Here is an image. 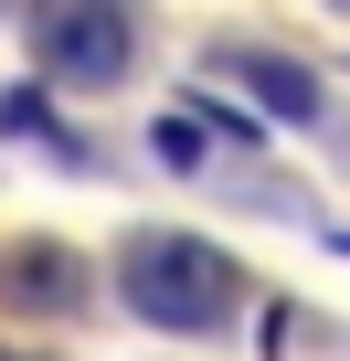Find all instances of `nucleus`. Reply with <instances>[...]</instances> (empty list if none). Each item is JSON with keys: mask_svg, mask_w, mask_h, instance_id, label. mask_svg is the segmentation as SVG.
I'll return each instance as SVG.
<instances>
[{"mask_svg": "<svg viewBox=\"0 0 350 361\" xmlns=\"http://www.w3.org/2000/svg\"><path fill=\"white\" fill-rule=\"evenodd\" d=\"M43 54H54L64 75H117V64H127V22H117V11H54V22H43Z\"/></svg>", "mask_w": 350, "mask_h": 361, "instance_id": "2", "label": "nucleus"}, {"mask_svg": "<svg viewBox=\"0 0 350 361\" xmlns=\"http://www.w3.org/2000/svg\"><path fill=\"white\" fill-rule=\"evenodd\" d=\"M117 287H127V308L159 319V329H213V319L234 308V266H223L213 245H192V234H138L127 266H117Z\"/></svg>", "mask_w": 350, "mask_h": 361, "instance_id": "1", "label": "nucleus"}, {"mask_svg": "<svg viewBox=\"0 0 350 361\" xmlns=\"http://www.w3.org/2000/svg\"><path fill=\"white\" fill-rule=\"evenodd\" d=\"M0 361H11V350H0Z\"/></svg>", "mask_w": 350, "mask_h": 361, "instance_id": "3", "label": "nucleus"}]
</instances>
